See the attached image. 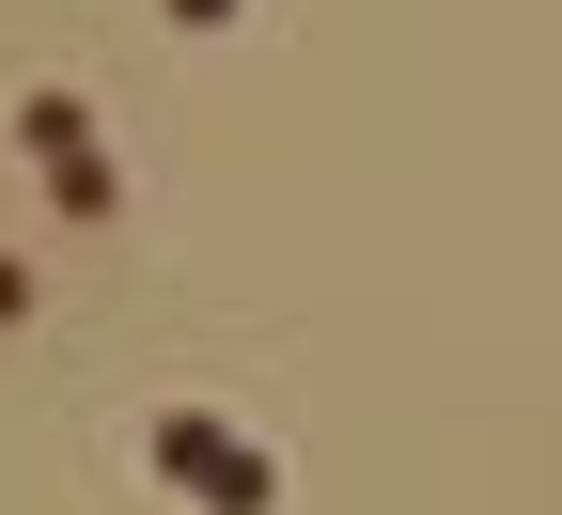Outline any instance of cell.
<instances>
[{
	"label": "cell",
	"instance_id": "cell-1",
	"mask_svg": "<svg viewBox=\"0 0 562 515\" xmlns=\"http://www.w3.org/2000/svg\"><path fill=\"white\" fill-rule=\"evenodd\" d=\"M157 469H172L203 515H266V500H281V469L250 454V437H220L203 406H172V422H157Z\"/></svg>",
	"mask_w": 562,
	"mask_h": 515
},
{
	"label": "cell",
	"instance_id": "cell-2",
	"mask_svg": "<svg viewBox=\"0 0 562 515\" xmlns=\"http://www.w3.org/2000/svg\"><path fill=\"white\" fill-rule=\"evenodd\" d=\"M16 141L47 157L63 219H110V157H94V110H79V94H32V110H16Z\"/></svg>",
	"mask_w": 562,
	"mask_h": 515
},
{
	"label": "cell",
	"instance_id": "cell-3",
	"mask_svg": "<svg viewBox=\"0 0 562 515\" xmlns=\"http://www.w3.org/2000/svg\"><path fill=\"white\" fill-rule=\"evenodd\" d=\"M172 16H188V32H220V16H235V0H172Z\"/></svg>",
	"mask_w": 562,
	"mask_h": 515
},
{
	"label": "cell",
	"instance_id": "cell-4",
	"mask_svg": "<svg viewBox=\"0 0 562 515\" xmlns=\"http://www.w3.org/2000/svg\"><path fill=\"white\" fill-rule=\"evenodd\" d=\"M0 313H32V266H0Z\"/></svg>",
	"mask_w": 562,
	"mask_h": 515
}]
</instances>
